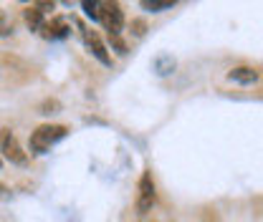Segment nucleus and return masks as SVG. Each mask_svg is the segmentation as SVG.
Instances as JSON below:
<instances>
[{
    "instance_id": "39448f33",
    "label": "nucleus",
    "mask_w": 263,
    "mask_h": 222,
    "mask_svg": "<svg viewBox=\"0 0 263 222\" xmlns=\"http://www.w3.org/2000/svg\"><path fill=\"white\" fill-rule=\"evenodd\" d=\"M81 31H84V41H86V46H89V51L94 53V58L97 61H101V64L106 66L111 58H109V53H106V46L101 43V38H99L94 31H86L84 26H81Z\"/></svg>"
},
{
    "instance_id": "6e6552de",
    "label": "nucleus",
    "mask_w": 263,
    "mask_h": 222,
    "mask_svg": "<svg viewBox=\"0 0 263 222\" xmlns=\"http://www.w3.org/2000/svg\"><path fill=\"white\" fill-rule=\"evenodd\" d=\"M23 18H26V23H28L31 31H41V28H43V10H41L38 5L26 8V10H23Z\"/></svg>"
},
{
    "instance_id": "0eeeda50",
    "label": "nucleus",
    "mask_w": 263,
    "mask_h": 222,
    "mask_svg": "<svg viewBox=\"0 0 263 222\" xmlns=\"http://www.w3.org/2000/svg\"><path fill=\"white\" fill-rule=\"evenodd\" d=\"M230 81H235V84H253L256 78H258V73L253 71V68H248V66H240V68H233L228 73Z\"/></svg>"
},
{
    "instance_id": "f03ea898",
    "label": "nucleus",
    "mask_w": 263,
    "mask_h": 222,
    "mask_svg": "<svg viewBox=\"0 0 263 222\" xmlns=\"http://www.w3.org/2000/svg\"><path fill=\"white\" fill-rule=\"evenodd\" d=\"M0 152L10 159L13 164H21V167H23V164H28V154L23 152V147H21L18 136H15L10 129H0Z\"/></svg>"
},
{
    "instance_id": "f257e3e1",
    "label": "nucleus",
    "mask_w": 263,
    "mask_h": 222,
    "mask_svg": "<svg viewBox=\"0 0 263 222\" xmlns=\"http://www.w3.org/2000/svg\"><path fill=\"white\" fill-rule=\"evenodd\" d=\"M66 134H68V129H66L64 124H43V127H38L31 134V149L35 154H43V152H48L59 139H64Z\"/></svg>"
},
{
    "instance_id": "423d86ee",
    "label": "nucleus",
    "mask_w": 263,
    "mask_h": 222,
    "mask_svg": "<svg viewBox=\"0 0 263 222\" xmlns=\"http://www.w3.org/2000/svg\"><path fill=\"white\" fill-rule=\"evenodd\" d=\"M43 35L46 38H64L66 33H68V23H66L64 18H53L51 23H43Z\"/></svg>"
},
{
    "instance_id": "9d476101",
    "label": "nucleus",
    "mask_w": 263,
    "mask_h": 222,
    "mask_svg": "<svg viewBox=\"0 0 263 222\" xmlns=\"http://www.w3.org/2000/svg\"><path fill=\"white\" fill-rule=\"evenodd\" d=\"M81 8L86 10V15H89L91 21H99V10H101V3H97V0H84V3H81Z\"/></svg>"
},
{
    "instance_id": "7ed1b4c3",
    "label": "nucleus",
    "mask_w": 263,
    "mask_h": 222,
    "mask_svg": "<svg viewBox=\"0 0 263 222\" xmlns=\"http://www.w3.org/2000/svg\"><path fill=\"white\" fill-rule=\"evenodd\" d=\"M99 21L104 23V28L111 33V35H119L122 28H124V13H122L119 3H101Z\"/></svg>"
},
{
    "instance_id": "20e7f679",
    "label": "nucleus",
    "mask_w": 263,
    "mask_h": 222,
    "mask_svg": "<svg viewBox=\"0 0 263 222\" xmlns=\"http://www.w3.org/2000/svg\"><path fill=\"white\" fill-rule=\"evenodd\" d=\"M152 205H155V182H152V174H149V172H144V174H142V179H139L137 210L144 215V212H149V210H152Z\"/></svg>"
},
{
    "instance_id": "9b49d317",
    "label": "nucleus",
    "mask_w": 263,
    "mask_h": 222,
    "mask_svg": "<svg viewBox=\"0 0 263 222\" xmlns=\"http://www.w3.org/2000/svg\"><path fill=\"white\" fill-rule=\"evenodd\" d=\"M13 33V18L0 8V35H10Z\"/></svg>"
},
{
    "instance_id": "1a4fd4ad",
    "label": "nucleus",
    "mask_w": 263,
    "mask_h": 222,
    "mask_svg": "<svg viewBox=\"0 0 263 222\" xmlns=\"http://www.w3.org/2000/svg\"><path fill=\"white\" fill-rule=\"evenodd\" d=\"M175 3L172 0H144L142 3V8H147V10H152V13H160V10H170Z\"/></svg>"
}]
</instances>
